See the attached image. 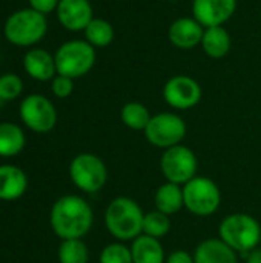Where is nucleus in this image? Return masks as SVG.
I'll list each match as a JSON object with an SVG mask.
<instances>
[{
    "label": "nucleus",
    "mask_w": 261,
    "mask_h": 263,
    "mask_svg": "<svg viewBox=\"0 0 261 263\" xmlns=\"http://www.w3.org/2000/svg\"><path fill=\"white\" fill-rule=\"evenodd\" d=\"M49 223L54 234L62 240L83 239L92 228L94 213L83 197L68 194L54 202L49 213Z\"/></svg>",
    "instance_id": "nucleus-1"
},
{
    "label": "nucleus",
    "mask_w": 261,
    "mask_h": 263,
    "mask_svg": "<svg viewBox=\"0 0 261 263\" xmlns=\"http://www.w3.org/2000/svg\"><path fill=\"white\" fill-rule=\"evenodd\" d=\"M145 213L131 197H115L105 210V227L118 242H129L143 234Z\"/></svg>",
    "instance_id": "nucleus-2"
},
{
    "label": "nucleus",
    "mask_w": 261,
    "mask_h": 263,
    "mask_svg": "<svg viewBox=\"0 0 261 263\" xmlns=\"http://www.w3.org/2000/svg\"><path fill=\"white\" fill-rule=\"evenodd\" d=\"M48 32V20L46 15L32 9L23 8L14 11L3 25L5 39L20 48L35 46L38 42L45 39Z\"/></svg>",
    "instance_id": "nucleus-3"
},
{
    "label": "nucleus",
    "mask_w": 261,
    "mask_h": 263,
    "mask_svg": "<svg viewBox=\"0 0 261 263\" xmlns=\"http://www.w3.org/2000/svg\"><path fill=\"white\" fill-rule=\"evenodd\" d=\"M218 237L234 251L249 253L260 245L261 227L258 220L249 214H229L218 227Z\"/></svg>",
    "instance_id": "nucleus-4"
},
{
    "label": "nucleus",
    "mask_w": 261,
    "mask_h": 263,
    "mask_svg": "<svg viewBox=\"0 0 261 263\" xmlns=\"http://www.w3.org/2000/svg\"><path fill=\"white\" fill-rule=\"evenodd\" d=\"M54 59H55L57 74L75 80L86 76L94 68L97 52L95 48L89 45L86 40L74 39L62 43L57 48Z\"/></svg>",
    "instance_id": "nucleus-5"
},
{
    "label": "nucleus",
    "mask_w": 261,
    "mask_h": 263,
    "mask_svg": "<svg viewBox=\"0 0 261 263\" xmlns=\"http://www.w3.org/2000/svg\"><path fill=\"white\" fill-rule=\"evenodd\" d=\"M185 208L198 217L212 216L222 203V193L217 183L208 177L195 176L183 185Z\"/></svg>",
    "instance_id": "nucleus-6"
},
{
    "label": "nucleus",
    "mask_w": 261,
    "mask_h": 263,
    "mask_svg": "<svg viewBox=\"0 0 261 263\" xmlns=\"http://www.w3.org/2000/svg\"><path fill=\"white\" fill-rule=\"evenodd\" d=\"M69 177L78 190L88 194H94L105 186L108 180V170L98 156L82 153L71 160Z\"/></svg>",
    "instance_id": "nucleus-7"
},
{
    "label": "nucleus",
    "mask_w": 261,
    "mask_h": 263,
    "mask_svg": "<svg viewBox=\"0 0 261 263\" xmlns=\"http://www.w3.org/2000/svg\"><path fill=\"white\" fill-rule=\"evenodd\" d=\"M186 122L175 112H158L151 117L145 133L146 140L162 149L177 146L186 137Z\"/></svg>",
    "instance_id": "nucleus-8"
},
{
    "label": "nucleus",
    "mask_w": 261,
    "mask_h": 263,
    "mask_svg": "<svg viewBox=\"0 0 261 263\" xmlns=\"http://www.w3.org/2000/svg\"><path fill=\"white\" fill-rule=\"evenodd\" d=\"M160 170L166 182L183 186L197 176L198 159L191 148L180 143L165 149L160 159Z\"/></svg>",
    "instance_id": "nucleus-9"
},
{
    "label": "nucleus",
    "mask_w": 261,
    "mask_h": 263,
    "mask_svg": "<svg viewBox=\"0 0 261 263\" xmlns=\"http://www.w3.org/2000/svg\"><path fill=\"white\" fill-rule=\"evenodd\" d=\"M18 116L23 125L37 134H46L57 125V109L43 94L26 96L20 102Z\"/></svg>",
    "instance_id": "nucleus-10"
},
{
    "label": "nucleus",
    "mask_w": 261,
    "mask_h": 263,
    "mask_svg": "<svg viewBox=\"0 0 261 263\" xmlns=\"http://www.w3.org/2000/svg\"><path fill=\"white\" fill-rule=\"evenodd\" d=\"M165 102L178 111H186L197 106L202 100L203 91L200 83L189 76H174L163 86Z\"/></svg>",
    "instance_id": "nucleus-11"
},
{
    "label": "nucleus",
    "mask_w": 261,
    "mask_h": 263,
    "mask_svg": "<svg viewBox=\"0 0 261 263\" xmlns=\"http://www.w3.org/2000/svg\"><path fill=\"white\" fill-rule=\"evenodd\" d=\"M237 11V0H194L192 17L205 28L223 26Z\"/></svg>",
    "instance_id": "nucleus-12"
},
{
    "label": "nucleus",
    "mask_w": 261,
    "mask_h": 263,
    "mask_svg": "<svg viewBox=\"0 0 261 263\" xmlns=\"http://www.w3.org/2000/svg\"><path fill=\"white\" fill-rule=\"evenodd\" d=\"M55 12L58 23L72 32L85 31L94 18V9L89 0H60Z\"/></svg>",
    "instance_id": "nucleus-13"
},
{
    "label": "nucleus",
    "mask_w": 261,
    "mask_h": 263,
    "mask_svg": "<svg viewBox=\"0 0 261 263\" xmlns=\"http://www.w3.org/2000/svg\"><path fill=\"white\" fill-rule=\"evenodd\" d=\"M205 26L194 17H180L169 25L168 39L178 49H194L202 43Z\"/></svg>",
    "instance_id": "nucleus-14"
},
{
    "label": "nucleus",
    "mask_w": 261,
    "mask_h": 263,
    "mask_svg": "<svg viewBox=\"0 0 261 263\" xmlns=\"http://www.w3.org/2000/svg\"><path fill=\"white\" fill-rule=\"evenodd\" d=\"M23 69L31 79L37 82H48L57 76L55 59L49 51L43 48H31L25 52Z\"/></svg>",
    "instance_id": "nucleus-15"
},
{
    "label": "nucleus",
    "mask_w": 261,
    "mask_h": 263,
    "mask_svg": "<svg viewBox=\"0 0 261 263\" xmlns=\"http://www.w3.org/2000/svg\"><path fill=\"white\" fill-rule=\"evenodd\" d=\"M28 190V177L23 170L14 165H0V200L12 202Z\"/></svg>",
    "instance_id": "nucleus-16"
},
{
    "label": "nucleus",
    "mask_w": 261,
    "mask_h": 263,
    "mask_svg": "<svg viewBox=\"0 0 261 263\" xmlns=\"http://www.w3.org/2000/svg\"><path fill=\"white\" fill-rule=\"evenodd\" d=\"M194 260L195 263H238L237 251L220 237L200 242L194 251Z\"/></svg>",
    "instance_id": "nucleus-17"
},
{
    "label": "nucleus",
    "mask_w": 261,
    "mask_h": 263,
    "mask_svg": "<svg viewBox=\"0 0 261 263\" xmlns=\"http://www.w3.org/2000/svg\"><path fill=\"white\" fill-rule=\"evenodd\" d=\"M131 254L134 263H165V248L158 239L140 234L132 240Z\"/></svg>",
    "instance_id": "nucleus-18"
},
{
    "label": "nucleus",
    "mask_w": 261,
    "mask_h": 263,
    "mask_svg": "<svg viewBox=\"0 0 261 263\" xmlns=\"http://www.w3.org/2000/svg\"><path fill=\"white\" fill-rule=\"evenodd\" d=\"M154 203H155L157 211H160L169 217L177 214L185 206L183 186L177 185V183H171V182L160 185L155 191Z\"/></svg>",
    "instance_id": "nucleus-19"
},
{
    "label": "nucleus",
    "mask_w": 261,
    "mask_h": 263,
    "mask_svg": "<svg viewBox=\"0 0 261 263\" xmlns=\"http://www.w3.org/2000/svg\"><path fill=\"white\" fill-rule=\"evenodd\" d=\"M200 45L208 57L223 59L231 51L232 39L225 26H212V28H205V34Z\"/></svg>",
    "instance_id": "nucleus-20"
},
{
    "label": "nucleus",
    "mask_w": 261,
    "mask_h": 263,
    "mask_svg": "<svg viewBox=\"0 0 261 263\" xmlns=\"http://www.w3.org/2000/svg\"><path fill=\"white\" fill-rule=\"evenodd\" d=\"M26 143L23 129L12 122H0V157L9 159L18 156Z\"/></svg>",
    "instance_id": "nucleus-21"
},
{
    "label": "nucleus",
    "mask_w": 261,
    "mask_h": 263,
    "mask_svg": "<svg viewBox=\"0 0 261 263\" xmlns=\"http://www.w3.org/2000/svg\"><path fill=\"white\" fill-rule=\"evenodd\" d=\"M83 32H85V40L89 45H92L95 49L109 46L115 35L112 23L108 22L106 18H98V17H94Z\"/></svg>",
    "instance_id": "nucleus-22"
},
{
    "label": "nucleus",
    "mask_w": 261,
    "mask_h": 263,
    "mask_svg": "<svg viewBox=\"0 0 261 263\" xmlns=\"http://www.w3.org/2000/svg\"><path fill=\"white\" fill-rule=\"evenodd\" d=\"M151 117L149 109L140 102H128L120 109L122 122L132 131H145Z\"/></svg>",
    "instance_id": "nucleus-23"
},
{
    "label": "nucleus",
    "mask_w": 261,
    "mask_h": 263,
    "mask_svg": "<svg viewBox=\"0 0 261 263\" xmlns=\"http://www.w3.org/2000/svg\"><path fill=\"white\" fill-rule=\"evenodd\" d=\"M58 263H88L89 250L82 239L62 240L57 251Z\"/></svg>",
    "instance_id": "nucleus-24"
},
{
    "label": "nucleus",
    "mask_w": 261,
    "mask_h": 263,
    "mask_svg": "<svg viewBox=\"0 0 261 263\" xmlns=\"http://www.w3.org/2000/svg\"><path fill=\"white\" fill-rule=\"evenodd\" d=\"M171 231V217L154 210L149 213H145L143 220V234L151 236L154 239H162Z\"/></svg>",
    "instance_id": "nucleus-25"
},
{
    "label": "nucleus",
    "mask_w": 261,
    "mask_h": 263,
    "mask_svg": "<svg viewBox=\"0 0 261 263\" xmlns=\"http://www.w3.org/2000/svg\"><path fill=\"white\" fill-rule=\"evenodd\" d=\"M23 91V80L15 72H6L0 76V100L11 102L20 97Z\"/></svg>",
    "instance_id": "nucleus-26"
},
{
    "label": "nucleus",
    "mask_w": 261,
    "mask_h": 263,
    "mask_svg": "<svg viewBox=\"0 0 261 263\" xmlns=\"http://www.w3.org/2000/svg\"><path fill=\"white\" fill-rule=\"evenodd\" d=\"M100 263H134L131 248L123 242L109 243L100 253Z\"/></svg>",
    "instance_id": "nucleus-27"
},
{
    "label": "nucleus",
    "mask_w": 261,
    "mask_h": 263,
    "mask_svg": "<svg viewBox=\"0 0 261 263\" xmlns=\"http://www.w3.org/2000/svg\"><path fill=\"white\" fill-rule=\"evenodd\" d=\"M51 91L57 99H66L72 94L74 91V79L57 74L51 80Z\"/></svg>",
    "instance_id": "nucleus-28"
},
{
    "label": "nucleus",
    "mask_w": 261,
    "mask_h": 263,
    "mask_svg": "<svg viewBox=\"0 0 261 263\" xmlns=\"http://www.w3.org/2000/svg\"><path fill=\"white\" fill-rule=\"evenodd\" d=\"M58 2L60 0H28L29 3V8L48 15L51 12H54L58 6Z\"/></svg>",
    "instance_id": "nucleus-29"
},
{
    "label": "nucleus",
    "mask_w": 261,
    "mask_h": 263,
    "mask_svg": "<svg viewBox=\"0 0 261 263\" xmlns=\"http://www.w3.org/2000/svg\"><path fill=\"white\" fill-rule=\"evenodd\" d=\"M165 263H195V260H194V254H189L185 250H177L168 256Z\"/></svg>",
    "instance_id": "nucleus-30"
},
{
    "label": "nucleus",
    "mask_w": 261,
    "mask_h": 263,
    "mask_svg": "<svg viewBox=\"0 0 261 263\" xmlns=\"http://www.w3.org/2000/svg\"><path fill=\"white\" fill-rule=\"evenodd\" d=\"M246 263H261V248H255L248 253Z\"/></svg>",
    "instance_id": "nucleus-31"
},
{
    "label": "nucleus",
    "mask_w": 261,
    "mask_h": 263,
    "mask_svg": "<svg viewBox=\"0 0 261 263\" xmlns=\"http://www.w3.org/2000/svg\"><path fill=\"white\" fill-rule=\"evenodd\" d=\"M2 103H3V102H2V100H0V105H2Z\"/></svg>",
    "instance_id": "nucleus-32"
},
{
    "label": "nucleus",
    "mask_w": 261,
    "mask_h": 263,
    "mask_svg": "<svg viewBox=\"0 0 261 263\" xmlns=\"http://www.w3.org/2000/svg\"><path fill=\"white\" fill-rule=\"evenodd\" d=\"M260 245H261V240H260Z\"/></svg>",
    "instance_id": "nucleus-33"
}]
</instances>
